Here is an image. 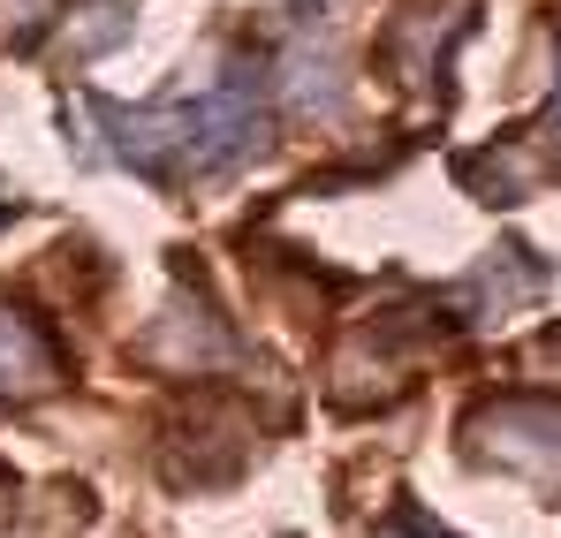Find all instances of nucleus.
I'll return each instance as SVG.
<instances>
[{"mask_svg":"<svg viewBox=\"0 0 561 538\" xmlns=\"http://www.w3.org/2000/svg\"><path fill=\"white\" fill-rule=\"evenodd\" d=\"M77 114L99 122L92 137H77V152L122 160L152 182H213L266 152V114L251 106L243 84H220L190 106H152V114L145 106H77Z\"/></svg>","mask_w":561,"mask_h":538,"instance_id":"f257e3e1","label":"nucleus"},{"mask_svg":"<svg viewBox=\"0 0 561 538\" xmlns=\"http://www.w3.org/2000/svg\"><path fill=\"white\" fill-rule=\"evenodd\" d=\"M470 448L561 493V402H485L470 417Z\"/></svg>","mask_w":561,"mask_h":538,"instance_id":"f03ea898","label":"nucleus"},{"mask_svg":"<svg viewBox=\"0 0 561 538\" xmlns=\"http://www.w3.org/2000/svg\"><path fill=\"white\" fill-rule=\"evenodd\" d=\"M539 296H547V266L508 243V251H493V259L456 288V311H463L470 327H493V319H508V311H524V304H539Z\"/></svg>","mask_w":561,"mask_h":538,"instance_id":"7ed1b4c3","label":"nucleus"},{"mask_svg":"<svg viewBox=\"0 0 561 538\" xmlns=\"http://www.w3.org/2000/svg\"><path fill=\"white\" fill-rule=\"evenodd\" d=\"M61 379V357L46 342V327L15 304H0V402H23V394H46Z\"/></svg>","mask_w":561,"mask_h":538,"instance_id":"20e7f679","label":"nucleus"},{"mask_svg":"<svg viewBox=\"0 0 561 538\" xmlns=\"http://www.w3.org/2000/svg\"><path fill=\"white\" fill-rule=\"evenodd\" d=\"M379 538H448V531H433V524H425L417 508H402V516H394V524H387Z\"/></svg>","mask_w":561,"mask_h":538,"instance_id":"39448f33","label":"nucleus"},{"mask_svg":"<svg viewBox=\"0 0 561 538\" xmlns=\"http://www.w3.org/2000/svg\"><path fill=\"white\" fill-rule=\"evenodd\" d=\"M547 137H554V145H561V106H554V114H547Z\"/></svg>","mask_w":561,"mask_h":538,"instance_id":"423d86ee","label":"nucleus"}]
</instances>
